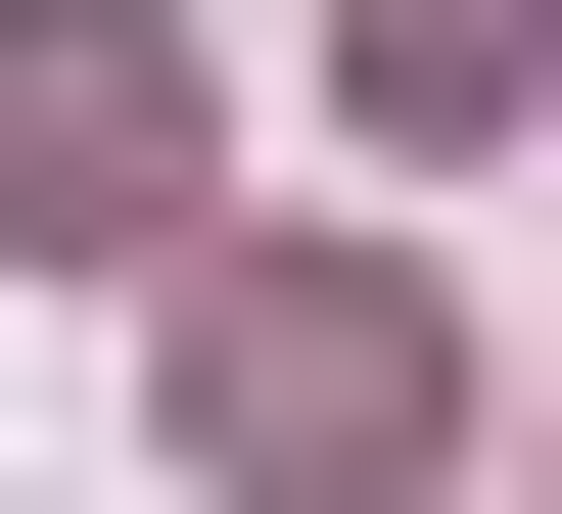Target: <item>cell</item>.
I'll list each match as a JSON object with an SVG mask.
<instances>
[{"instance_id":"obj_2","label":"cell","mask_w":562,"mask_h":514,"mask_svg":"<svg viewBox=\"0 0 562 514\" xmlns=\"http://www.w3.org/2000/svg\"><path fill=\"white\" fill-rule=\"evenodd\" d=\"M0 235H47V281L188 235V0H0Z\"/></svg>"},{"instance_id":"obj_1","label":"cell","mask_w":562,"mask_h":514,"mask_svg":"<svg viewBox=\"0 0 562 514\" xmlns=\"http://www.w3.org/2000/svg\"><path fill=\"white\" fill-rule=\"evenodd\" d=\"M188 468H235V514H375V468H469V328H422L375 235H281V281H188Z\"/></svg>"}]
</instances>
